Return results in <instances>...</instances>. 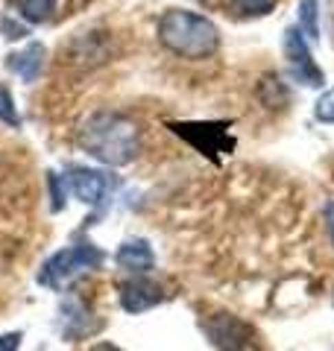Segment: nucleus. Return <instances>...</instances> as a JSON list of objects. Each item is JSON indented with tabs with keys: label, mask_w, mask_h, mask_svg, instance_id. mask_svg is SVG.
Masks as SVG:
<instances>
[{
	"label": "nucleus",
	"mask_w": 334,
	"mask_h": 351,
	"mask_svg": "<svg viewBox=\"0 0 334 351\" xmlns=\"http://www.w3.org/2000/svg\"><path fill=\"white\" fill-rule=\"evenodd\" d=\"M76 144L106 167H126L141 152V129L120 112H94L80 123Z\"/></svg>",
	"instance_id": "obj_1"
},
{
	"label": "nucleus",
	"mask_w": 334,
	"mask_h": 351,
	"mask_svg": "<svg viewBox=\"0 0 334 351\" xmlns=\"http://www.w3.org/2000/svg\"><path fill=\"white\" fill-rule=\"evenodd\" d=\"M155 32H159L164 50L191 62L214 56L220 47V29L214 27V21L199 12H191V9H167L159 18Z\"/></svg>",
	"instance_id": "obj_2"
},
{
	"label": "nucleus",
	"mask_w": 334,
	"mask_h": 351,
	"mask_svg": "<svg viewBox=\"0 0 334 351\" xmlns=\"http://www.w3.org/2000/svg\"><path fill=\"white\" fill-rule=\"evenodd\" d=\"M106 261V255L91 243H76L68 249H59L53 258H47V263L38 272V281L50 290H62L80 276L85 269H97L100 263Z\"/></svg>",
	"instance_id": "obj_3"
},
{
	"label": "nucleus",
	"mask_w": 334,
	"mask_h": 351,
	"mask_svg": "<svg viewBox=\"0 0 334 351\" xmlns=\"http://www.w3.org/2000/svg\"><path fill=\"white\" fill-rule=\"evenodd\" d=\"M285 59H287V71L296 82H302L305 88H320L326 82V73L320 71V64L311 56V47L305 36L299 32V27H287L285 29Z\"/></svg>",
	"instance_id": "obj_4"
},
{
	"label": "nucleus",
	"mask_w": 334,
	"mask_h": 351,
	"mask_svg": "<svg viewBox=\"0 0 334 351\" xmlns=\"http://www.w3.org/2000/svg\"><path fill=\"white\" fill-rule=\"evenodd\" d=\"M205 337L220 351H247L252 346V325L235 313H214L203 322Z\"/></svg>",
	"instance_id": "obj_5"
},
{
	"label": "nucleus",
	"mask_w": 334,
	"mask_h": 351,
	"mask_svg": "<svg viewBox=\"0 0 334 351\" xmlns=\"http://www.w3.org/2000/svg\"><path fill=\"white\" fill-rule=\"evenodd\" d=\"M170 129L211 158H217V152H232L235 147V141L229 138V123H170Z\"/></svg>",
	"instance_id": "obj_6"
},
{
	"label": "nucleus",
	"mask_w": 334,
	"mask_h": 351,
	"mask_svg": "<svg viewBox=\"0 0 334 351\" xmlns=\"http://www.w3.org/2000/svg\"><path fill=\"white\" fill-rule=\"evenodd\" d=\"M68 191L85 205H103V199H109L111 188H115V179L103 170H91V167H68Z\"/></svg>",
	"instance_id": "obj_7"
},
{
	"label": "nucleus",
	"mask_w": 334,
	"mask_h": 351,
	"mask_svg": "<svg viewBox=\"0 0 334 351\" xmlns=\"http://www.w3.org/2000/svg\"><path fill=\"white\" fill-rule=\"evenodd\" d=\"M162 299H164L162 287L147 276H135L120 287V304H124L126 313H144L150 307L162 304Z\"/></svg>",
	"instance_id": "obj_8"
},
{
	"label": "nucleus",
	"mask_w": 334,
	"mask_h": 351,
	"mask_svg": "<svg viewBox=\"0 0 334 351\" xmlns=\"http://www.w3.org/2000/svg\"><path fill=\"white\" fill-rule=\"evenodd\" d=\"M106 32H76L71 38L68 50H65V59L71 64H80V68H88V64H100L106 62L109 50H106Z\"/></svg>",
	"instance_id": "obj_9"
},
{
	"label": "nucleus",
	"mask_w": 334,
	"mask_h": 351,
	"mask_svg": "<svg viewBox=\"0 0 334 351\" xmlns=\"http://www.w3.org/2000/svg\"><path fill=\"white\" fill-rule=\"evenodd\" d=\"M115 263L129 276H147V272L155 267V255H153V246L141 237H132L124 240L115 252Z\"/></svg>",
	"instance_id": "obj_10"
},
{
	"label": "nucleus",
	"mask_w": 334,
	"mask_h": 351,
	"mask_svg": "<svg viewBox=\"0 0 334 351\" xmlns=\"http://www.w3.org/2000/svg\"><path fill=\"white\" fill-rule=\"evenodd\" d=\"M44 64H47V47L41 41H32L24 50L9 53V59H6V68L18 73L24 82H36L44 73Z\"/></svg>",
	"instance_id": "obj_11"
},
{
	"label": "nucleus",
	"mask_w": 334,
	"mask_h": 351,
	"mask_svg": "<svg viewBox=\"0 0 334 351\" xmlns=\"http://www.w3.org/2000/svg\"><path fill=\"white\" fill-rule=\"evenodd\" d=\"M91 311H88V304L82 299H76V295H68V299L62 302V331L65 337H85L100 328L97 319H91Z\"/></svg>",
	"instance_id": "obj_12"
},
{
	"label": "nucleus",
	"mask_w": 334,
	"mask_h": 351,
	"mask_svg": "<svg viewBox=\"0 0 334 351\" xmlns=\"http://www.w3.org/2000/svg\"><path fill=\"white\" fill-rule=\"evenodd\" d=\"M255 94H258V100L264 108H270V112H276V108H287L291 106V91H287V85L278 80L276 73H264L258 88H255Z\"/></svg>",
	"instance_id": "obj_13"
},
{
	"label": "nucleus",
	"mask_w": 334,
	"mask_h": 351,
	"mask_svg": "<svg viewBox=\"0 0 334 351\" xmlns=\"http://www.w3.org/2000/svg\"><path fill=\"white\" fill-rule=\"evenodd\" d=\"M296 27L311 41H320V0H299L296 3Z\"/></svg>",
	"instance_id": "obj_14"
},
{
	"label": "nucleus",
	"mask_w": 334,
	"mask_h": 351,
	"mask_svg": "<svg viewBox=\"0 0 334 351\" xmlns=\"http://www.w3.org/2000/svg\"><path fill=\"white\" fill-rule=\"evenodd\" d=\"M56 3L59 0H15V12L27 21V24L38 27L44 21H50L56 12Z\"/></svg>",
	"instance_id": "obj_15"
},
{
	"label": "nucleus",
	"mask_w": 334,
	"mask_h": 351,
	"mask_svg": "<svg viewBox=\"0 0 334 351\" xmlns=\"http://www.w3.org/2000/svg\"><path fill=\"white\" fill-rule=\"evenodd\" d=\"M229 9L235 15L243 18H261V15H270L276 9V0H226Z\"/></svg>",
	"instance_id": "obj_16"
},
{
	"label": "nucleus",
	"mask_w": 334,
	"mask_h": 351,
	"mask_svg": "<svg viewBox=\"0 0 334 351\" xmlns=\"http://www.w3.org/2000/svg\"><path fill=\"white\" fill-rule=\"evenodd\" d=\"M0 123L21 129V114L15 108V97L9 91V85H3V82H0Z\"/></svg>",
	"instance_id": "obj_17"
},
{
	"label": "nucleus",
	"mask_w": 334,
	"mask_h": 351,
	"mask_svg": "<svg viewBox=\"0 0 334 351\" xmlns=\"http://www.w3.org/2000/svg\"><path fill=\"white\" fill-rule=\"evenodd\" d=\"M314 117L320 123H334V88H329V91L314 103Z\"/></svg>",
	"instance_id": "obj_18"
},
{
	"label": "nucleus",
	"mask_w": 334,
	"mask_h": 351,
	"mask_svg": "<svg viewBox=\"0 0 334 351\" xmlns=\"http://www.w3.org/2000/svg\"><path fill=\"white\" fill-rule=\"evenodd\" d=\"M65 193H68V182L59 173H50V196H53V211L65 208Z\"/></svg>",
	"instance_id": "obj_19"
},
{
	"label": "nucleus",
	"mask_w": 334,
	"mask_h": 351,
	"mask_svg": "<svg viewBox=\"0 0 334 351\" xmlns=\"http://www.w3.org/2000/svg\"><path fill=\"white\" fill-rule=\"evenodd\" d=\"M0 29H3V36H6V38H12V41H18V38H24V36H27V27L15 24L12 18H3V21H0Z\"/></svg>",
	"instance_id": "obj_20"
},
{
	"label": "nucleus",
	"mask_w": 334,
	"mask_h": 351,
	"mask_svg": "<svg viewBox=\"0 0 334 351\" xmlns=\"http://www.w3.org/2000/svg\"><path fill=\"white\" fill-rule=\"evenodd\" d=\"M18 348H21V331L0 337V351H18Z\"/></svg>",
	"instance_id": "obj_21"
},
{
	"label": "nucleus",
	"mask_w": 334,
	"mask_h": 351,
	"mask_svg": "<svg viewBox=\"0 0 334 351\" xmlns=\"http://www.w3.org/2000/svg\"><path fill=\"white\" fill-rule=\"evenodd\" d=\"M326 228H329V237H331V246H334V199L326 205Z\"/></svg>",
	"instance_id": "obj_22"
},
{
	"label": "nucleus",
	"mask_w": 334,
	"mask_h": 351,
	"mask_svg": "<svg viewBox=\"0 0 334 351\" xmlns=\"http://www.w3.org/2000/svg\"><path fill=\"white\" fill-rule=\"evenodd\" d=\"M329 41L334 47V0H329Z\"/></svg>",
	"instance_id": "obj_23"
},
{
	"label": "nucleus",
	"mask_w": 334,
	"mask_h": 351,
	"mask_svg": "<svg viewBox=\"0 0 334 351\" xmlns=\"http://www.w3.org/2000/svg\"><path fill=\"white\" fill-rule=\"evenodd\" d=\"M88 351H120L118 346H111V343H97L94 348H88Z\"/></svg>",
	"instance_id": "obj_24"
},
{
	"label": "nucleus",
	"mask_w": 334,
	"mask_h": 351,
	"mask_svg": "<svg viewBox=\"0 0 334 351\" xmlns=\"http://www.w3.org/2000/svg\"><path fill=\"white\" fill-rule=\"evenodd\" d=\"M331 302H334V299H331Z\"/></svg>",
	"instance_id": "obj_25"
}]
</instances>
